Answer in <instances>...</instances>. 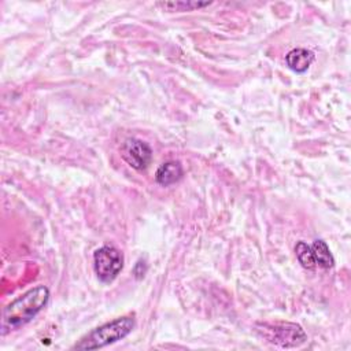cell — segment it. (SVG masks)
<instances>
[{
	"label": "cell",
	"mask_w": 351,
	"mask_h": 351,
	"mask_svg": "<svg viewBox=\"0 0 351 351\" xmlns=\"http://www.w3.org/2000/svg\"><path fill=\"white\" fill-rule=\"evenodd\" d=\"M314 60V53L306 48H295L285 55L287 66L295 73H304Z\"/></svg>",
	"instance_id": "cell-7"
},
{
	"label": "cell",
	"mask_w": 351,
	"mask_h": 351,
	"mask_svg": "<svg viewBox=\"0 0 351 351\" xmlns=\"http://www.w3.org/2000/svg\"><path fill=\"white\" fill-rule=\"evenodd\" d=\"M295 252H296V258L299 261V263L304 267V269H314L315 261H314V255L311 251V247L308 244H306L304 241H299L295 247Z\"/></svg>",
	"instance_id": "cell-9"
},
{
	"label": "cell",
	"mask_w": 351,
	"mask_h": 351,
	"mask_svg": "<svg viewBox=\"0 0 351 351\" xmlns=\"http://www.w3.org/2000/svg\"><path fill=\"white\" fill-rule=\"evenodd\" d=\"M123 267V255L112 245H103L93 254V269L103 282L114 281Z\"/></svg>",
	"instance_id": "cell-4"
},
{
	"label": "cell",
	"mask_w": 351,
	"mask_h": 351,
	"mask_svg": "<svg viewBox=\"0 0 351 351\" xmlns=\"http://www.w3.org/2000/svg\"><path fill=\"white\" fill-rule=\"evenodd\" d=\"M121 156L134 170H145L152 160V149L140 138H128L121 147Z\"/></svg>",
	"instance_id": "cell-5"
},
{
	"label": "cell",
	"mask_w": 351,
	"mask_h": 351,
	"mask_svg": "<svg viewBox=\"0 0 351 351\" xmlns=\"http://www.w3.org/2000/svg\"><path fill=\"white\" fill-rule=\"evenodd\" d=\"M182 176H184V169L181 163L177 160H169L159 166V169L155 173V180L159 185L169 186L180 181Z\"/></svg>",
	"instance_id": "cell-6"
},
{
	"label": "cell",
	"mask_w": 351,
	"mask_h": 351,
	"mask_svg": "<svg viewBox=\"0 0 351 351\" xmlns=\"http://www.w3.org/2000/svg\"><path fill=\"white\" fill-rule=\"evenodd\" d=\"M48 299L49 289L44 285H38L12 300L3 311V335L7 330L16 329L32 321L44 308Z\"/></svg>",
	"instance_id": "cell-1"
},
{
	"label": "cell",
	"mask_w": 351,
	"mask_h": 351,
	"mask_svg": "<svg viewBox=\"0 0 351 351\" xmlns=\"http://www.w3.org/2000/svg\"><path fill=\"white\" fill-rule=\"evenodd\" d=\"M136 322L134 318L128 315V317H121L115 318L114 321L106 322L90 332H88L84 337H81L74 346V350H96L106 347L108 344H112L123 337H126L134 328Z\"/></svg>",
	"instance_id": "cell-2"
},
{
	"label": "cell",
	"mask_w": 351,
	"mask_h": 351,
	"mask_svg": "<svg viewBox=\"0 0 351 351\" xmlns=\"http://www.w3.org/2000/svg\"><path fill=\"white\" fill-rule=\"evenodd\" d=\"M311 247V251H313V255H314V261H315V265L324 267V269H329L335 265V259H333V255L330 254L328 245L325 241L322 240H315Z\"/></svg>",
	"instance_id": "cell-8"
},
{
	"label": "cell",
	"mask_w": 351,
	"mask_h": 351,
	"mask_svg": "<svg viewBox=\"0 0 351 351\" xmlns=\"http://www.w3.org/2000/svg\"><path fill=\"white\" fill-rule=\"evenodd\" d=\"M255 329L262 339L284 348L299 347L307 340L302 326L293 322H261Z\"/></svg>",
	"instance_id": "cell-3"
},
{
	"label": "cell",
	"mask_w": 351,
	"mask_h": 351,
	"mask_svg": "<svg viewBox=\"0 0 351 351\" xmlns=\"http://www.w3.org/2000/svg\"><path fill=\"white\" fill-rule=\"evenodd\" d=\"M211 3H200V1H165V3H159V5L163 10L167 11H192L195 8H200V7H206Z\"/></svg>",
	"instance_id": "cell-10"
}]
</instances>
